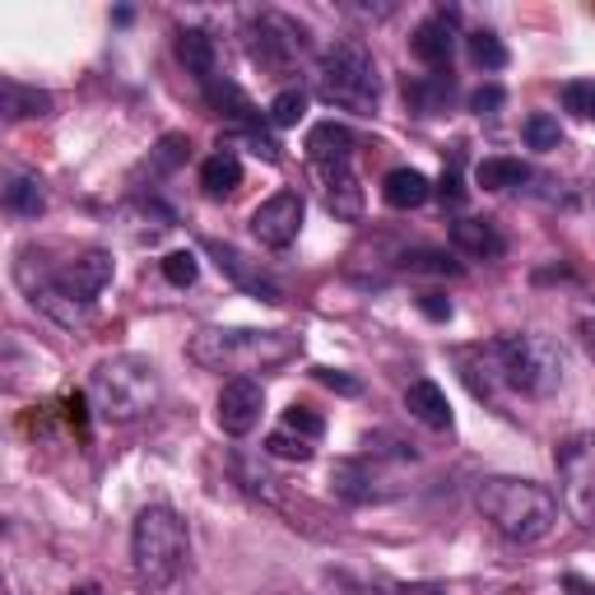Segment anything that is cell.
<instances>
[{
	"instance_id": "6da1fadb",
	"label": "cell",
	"mask_w": 595,
	"mask_h": 595,
	"mask_svg": "<svg viewBox=\"0 0 595 595\" xmlns=\"http://www.w3.org/2000/svg\"><path fill=\"white\" fill-rule=\"evenodd\" d=\"M474 507H480V517L512 545H535L559 526V498H553L545 484L517 480V474L480 480V489H474Z\"/></svg>"
},
{
	"instance_id": "7a4b0ae2",
	"label": "cell",
	"mask_w": 595,
	"mask_h": 595,
	"mask_svg": "<svg viewBox=\"0 0 595 595\" xmlns=\"http://www.w3.org/2000/svg\"><path fill=\"white\" fill-rule=\"evenodd\" d=\"M298 335L293 330H251V326H205L191 335L187 345V359L195 368H210V372H261L274 368L298 353Z\"/></svg>"
},
{
	"instance_id": "3957f363",
	"label": "cell",
	"mask_w": 595,
	"mask_h": 595,
	"mask_svg": "<svg viewBox=\"0 0 595 595\" xmlns=\"http://www.w3.org/2000/svg\"><path fill=\"white\" fill-rule=\"evenodd\" d=\"M164 382H158V368L141 353H112L93 368L89 382V401L98 409L103 424H135L158 405Z\"/></svg>"
},
{
	"instance_id": "277c9868",
	"label": "cell",
	"mask_w": 595,
	"mask_h": 595,
	"mask_svg": "<svg viewBox=\"0 0 595 595\" xmlns=\"http://www.w3.org/2000/svg\"><path fill=\"white\" fill-rule=\"evenodd\" d=\"M187 521L177 517L172 507H145L141 517H135L131 526V568H135V577H141L145 586L154 591H164L177 582V572H182L187 563Z\"/></svg>"
},
{
	"instance_id": "5b68a950",
	"label": "cell",
	"mask_w": 595,
	"mask_h": 595,
	"mask_svg": "<svg viewBox=\"0 0 595 595\" xmlns=\"http://www.w3.org/2000/svg\"><path fill=\"white\" fill-rule=\"evenodd\" d=\"M316 93L330 108L372 116L377 98H382V79H377L372 52L359 43V37H340L335 47L322 52V75H316Z\"/></svg>"
},
{
	"instance_id": "8992f818",
	"label": "cell",
	"mask_w": 595,
	"mask_h": 595,
	"mask_svg": "<svg viewBox=\"0 0 595 595\" xmlns=\"http://www.w3.org/2000/svg\"><path fill=\"white\" fill-rule=\"evenodd\" d=\"M493 359H498L503 386L521 395H553L563 386V349L549 335H503L493 340Z\"/></svg>"
},
{
	"instance_id": "52a82bcc",
	"label": "cell",
	"mask_w": 595,
	"mask_h": 595,
	"mask_svg": "<svg viewBox=\"0 0 595 595\" xmlns=\"http://www.w3.org/2000/svg\"><path fill=\"white\" fill-rule=\"evenodd\" d=\"M553 465H559L563 484V507L582 526L595 521V428H582L553 447Z\"/></svg>"
},
{
	"instance_id": "ba28073f",
	"label": "cell",
	"mask_w": 595,
	"mask_h": 595,
	"mask_svg": "<svg viewBox=\"0 0 595 595\" xmlns=\"http://www.w3.org/2000/svg\"><path fill=\"white\" fill-rule=\"evenodd\" d=\"M201 247L214 256V266H220V274H228V280H233L237 289H243V293L261 298V303H284L280 280H274V274H266V270H261V261H251L247 251H237L233 243H220V237H205Z\"/></svg>"
},
{
	"instance_id": "9c48e42d",
	"label": "cell",
	"mask_w": 595,
	"mask_h": 595,
	"mask_svg": "<svg viewBox=\"0 0 595 595\" xmlns=\"http://www.w3.org/2000/svg\"><path fill=\"white\" fill-rule=\"evenodd\" d=\"M298 228H303V195H298V191L270 195V201L256 205V214H251L256 243L270 247V251L293 247V243H298Z\"/></svg>"
},
{
	"instance_id": "30bf717a",
	"label": "cell",
	"mask_w": 595,
	"mask_h": 595,
	"mask_svg": "<svg viewBox=\"0 0 595 595\" xmlns=\"http://www.w3.org/2000/svg\"><path fill=\"white\" fill-rule=\"evenodd\" d=\"M261 409H266V386L256 377H233L220 391V428L228 438H247V433L261 424Z\"/></svg>"
},
{
	"instance_id": "8fae6325",
	"label": "cell",
	"mask_w": 595,
	"mask_h": 595,
	"mask_svg": "<svg viewBox=\"0 0 595 595\" xmlns=\"http://www.w3.org/2000/svg\"><path fill=\"white\" fill-rule=\"evenodd\" d=\"M409 52L419 56L433 70H451V52H456V10H438L428 14L409 37Z\"/></svg>"
},
{
	"instance_id": "7c38bea8",
	"label": "cell",
	"mask_w": 595,
	"mask_h": 595,
	"mask_svg": "<svg viewBox=\"0 0 595 595\" xmlns=\"http://www.w3.org/2000/svg\"><path fill=\"white\" fill-rule=\"evenodd\" d=\"M316 177H322V201L335 220L359 224L363 220V187H359V177H353V164H326V168H316Z\"/></svg>"
},
{
	"instance_id": "4fadbf2b",
	"label": "cell",
	"mask_w": 595,
	"mask_h": 595,
	"mask_svg": "<svg viewBox=\"0 0 595 595\" xmlns=\"http://www.w3.org/2000/svg\"><path fill=\"white\" fill-rule=\"evenodd\" d=\"M251 61H261L266 70H289V61H293V47H298V33H293V24H284L280 14H266L261 24L251 29Z\"/></svg>"
},
{
	"instance_id": "5bb4252c",
	"label": "cell",
	"mask_w": 595,
	"mask_h": 595,
	"mask_svg": "<svg viewBox=\"0 0 595 595\" xmlns=\"http://www.w3.org/2000/svg\"><path fill=\"white\" fill-rule=\"evenodd\" d=\"M451 247L474 256V261H498L507 251V237L498 233L493 220H456L451 224Z\"/></svg>"
},
{
	"instance_id": "9a60e30c",
	"label": "cell",
	"mask_w": 595,
	"mask_h": 595,
	"mask_svg": "<svg viewBox=\"0 0 595 595\" xmlns=\"http://www.w3.org/2000/svg\"><path fill=\"white\" fill-rule=\"evenodd\" d=\"M405 409H409V419H419V424L433 428V433H447V428H451L447 395H442L438 382H428V377H419V382L405 386Z\"/></svg>"
},
{
	"instance_id": "2e32d148",
	"label": "cell",
	"mask_w": 595,
	"mask_h": 595,
	"mask_svg": "<svg viewBox=\"0 0 595 595\" xmlns=\"http://www.w3.org/2000/svg\"><path fill=\"white\" fill-rule=\"evenodd\" d=\"M330 484H335V493H340L345 503H359V507L386 498V493L377 489V470L368 461H353V456H345V461L330 465Z\"/></svg>"
},
{
	"instance_id": "e0dca14e",
	"label": "cell",
	"mask_w": 595,
	"mask_h": 595,
	"mask_svg": "<svg viewBox=\"0 0 595 595\" xmlns=\"http://www.w3.org/2000/svg\"><path fill=\"white\" fill-rule=\"evenodd\" d=\"M451 89H456L451 70H433L424 79H405V103H409V112H419V116H438L451 103Z\"/></svg>"
},
{
	"instance_id": "ac0fdd59",
	"label": "cell",
	"mask_w": 595,
	"mask_h": 595,
	"mask_svg": "<svg viewBox=\"0 0 595 595\" xmlns=\"http://www.w3.org/2000/svg\"><path fill=\"white\" fill-rule=\"evenodd\" d=\"M307 154H312V164H316V168H326V164H353V131L340 126V122L312 126V135H307Z\"/></svg>"
},
{
	"instance_id": "d6986e66",
	"label": "cell",
	"mask_w": 595,
	"mask_h": 595,
	"mask_svg": "<svg viewBox=\"0 0 595 595\" xmlns=\"http://www.w3.org/2000/svg\"><path fill=\"white\" fill-rule=\"evenodd\" d=\"M428 195H433V182L419 168H391L386 182H382V201L391 210H419Z\"/></svg>"
},
{
	"instance_id": "ffe728a7",
	"label": "cell",
	"mask_w": 595,
	"mask_h": 595,
	"mask_svg": "<svg viewBox=\"0 0 595 595\" xmlns=\"http://www.w3.org/2000/svg\"><path fill=\"white\" fill-rule=\"evenodd\" d=\"M177 56H182V66L201 79V85L220 79V75H214V37L205 29H182V33H177Z\"/></svg>"
},
{
	"instance_id": "44dd1931",
	"label": "cell",
	"mask_w": 595,
	"mask_h": 595,
	"mask_svg": "<svg viewBox=\"0 0 595 595\" xmlns=\"http://www.w3.org/2000/svg\"><path fill=\"white\" fill-rule=\"evenodd\" d=\"M201 187H205V195H214V201H224V195H233L237 187H243V164H237L233 149H220V154L205 158L201 164Z\"/></svg>"
},
{
	"instance_id": "7402d4cb",
	"label": "cell",
	"mask_w": 595,
	"mask_h": 595,
	"mask_svg": "<svg viewBox=\"0 0 595 595\" xmlns=\"http://www.w3.org/2000/svg\"><path fill=\"white\" fill-rule=\"evenodd\" d=\"M0 98H5V116H10V122H24V116H47L52 112V93L29 89V85H19V79H5V85H0Z\"/></svg>"
},
{
	"instance_id": "603a6c76",
	"label": "cell",
	"mask_w": 595,
	"mask_h": 595,
	"mask_svg": "<svg viewBox=\"0 0 595 595\" xmlns=\"http://www.w3.org/2000/svg\"><path fill=\"white\" fill-rule=\"evenodd\" d=\"M5 210L14 214V220H37V214L47 210V195H43V187H37V177H10Z\"/></svg>"
},
{
	"instance_id": "cb8c5ba5",
	"label": "cell",
	"mask_w": 595,
	"mask_h": 595,
	"mask_svg": "<svg viewBox=\"0 0 595 595\" xmlns=\"http://www.w3.org/2000/svg\"><path fill=\"white\" fill-rule=\"evenodd\" d=\"M526 164L521 158H484L480 168H474V182L484 191H507V187H521L526 182Z\"/></svg>"
},
{
	"instance_id": "d4e9b609",
	"label": "cell",
	"mask_w": 595,
	"mask_h": 595,
	"mask_svg": "<svg viewBox=\"0 0 595 595\" xmlns=\"http://www.w3.org/2000/svg\"><path fill=\"white\" fill-rule=\"evenodd\" d=\"M205 98H210V103L220 108L224 116H233V122H243V126L256 122V108L247 103V93L237 89V85H228V79H210V85H205Z\"/></svg>"
},
{
	"instance_id": "484cf974",
	"label": "cell",
	"mask_w": 595,
	"mask_h": 595,
	"mask_svg": "<svg viewBox=\"0 0 595 595\" xmlns=\"http://www.w3.org/2000/svg\"><path fill=\"white\" fill-rule=\"evenodd\" d=\"M465 47H470V61L480 66V70H503V66H507V47H503L498 33L474 29V33L465 37Z\"/></svg>"
},
{
	"instance_id": "4316f807",
	"label": "cell",
	"mask_w": 595,
	"mask_h": 595,
	"mask_svg": "<svg viewBox=\"0 0 595 595\" xmlns=\"http://www.w3.org/2000/svg\"><path fill=\"white\" fill-rule=\"evenodd\" d=\"M266 451L274 456V461H298V465L312 461V442H307V438H298V433H293V428H284V424L266 438Z\"/></svg>"
},
{
	"instance_id": "83f0119b",
	"label": "cell",
	"mask_w": 595,
	"mask_h": 595,
	"mask_svg": "<svg viewBox=\"0 0 595 595\" xmlns=\"http://www.w3.org/2000/svg\"><path fill=\"white\" fill-rule=\"evenodd\" d=\"M303 112H307V93L303 89H280L274 93V103H270V122L274 126H298L303 122Z\"/></svg>"
},
{
	"instance_id": "f1b7e54d",
	"label": "cell",
	"mask_w": 595,
	"mask_h": 595,
	"mask_svg": "<svg viewBox=\"0 0 595 595\" xmlns=\"http://www.w3.org/2000/svg\"><path fill=\"white\" fill-rule=\"evenodd\" d=\"M526 145H530V149H559V145H563V131H559V122H553L549 112H535V116H526Z\"/></svg>"
},
{
	"instance_id": "f546056e",
	"label": "cell",
	"mask_w": 595,
	"mask_h": 595,
	"mask_svg": "<svg viewBox=\"0 0 595 595\" xmlns=\"http://www.w3.org/2000/svg\"><path fill=\"white\" fill-rule=\"evenodd\" d=\"M195 274H201V261H195L191 251H168V256H164V280H168L172 289H191Z\"/></svg>"
},
{
	"instance_id": "4dcf8cb0",
	"label": "cell",
	"mask_w": 595,
	"mask_h": 595,
	"mask_svg": "<svg viewBox=\"0 0 595 595\" xmlns=\"http://www.w3.org/2000/svg\"><path fill=\"white\" fill-rule=\"evenodd\" d=\"M563 108L572 116H586V122H595V79H572V85H563Z\"/></svg>"
},
{
	"instance_id": "1f68e13d",
	"label": "cell",
	"mask_w": 595,
	"mask_h": 595,
	"mask_svg": "<svg viewBox=\"0 0 595 595\" xmlns=\"http://www.w3.org/2000/svg\"><path fill=\"white\" fill-rule=\"evenodd\" d=\"M284 428H293L298 438H307V442H316V438H322V433H326L322 414L307 409V405H289V409H284Z\"/></svg>"
},
{
	"instance_id": "d6a6232c",
	"label": "cell",
	"mask_w": 595,
	"mask_h": 595,
	"mask_svg": "<svg viewBox=\"0 0 595 595\" xmlns=\"http://www.w3.org/2000/svg\"><path fill=\"white\" fill-rule=\"evenodd\" d=\"M405 270H428V274H456V270H461V266H456L447 251H428V247H419V251H405Z\"/></svg>"
},
{
	"instance_id": "836d02e7",
	"label": "cell",
	"mask_w": 595,
	"mask_h": 595,
	"mask_svg": "<svg viewBox=\"0 0 595 595\" xmlns=\"http://www.w3.org/2000/svg\"><path fill=\"white\" fill-rule=\"evenodd\" d=\"M187 135H164V141H158V149H154V172H172L177 164H182L187 158Z\"/></svg>"
},
{
	"instance_id": "e575fe53",
	"label": "cell",
	"mask_w": 595,
	"mask_h": 595,
	"mask_svg": "<svg viewBox=\"0 0 595 595\" xmlns=\"http://www.w3.org/2000/svg\"><path fill=\"white\" fill-rule=\"evenodd\" d=\"M312 377H316V382H322V386L340 391V395H359V391H363L359 377H349V372H340V368H312Z\"/></svg>"
},
{
	"instance_id": "d590c367",
	"label": "cell",
	"mask_w": 595,
	"mask_h": 595,
	"mask_svg": "<svg viewBox=\"0 0 595 595\" xmlns=\"http://www.w3.org/2000/svg\"><path fill=\"white\" fill-rule=\"evenodd\" d=\"M503 103H507V93H503L498 85H484V89H474V93H470V112H474V116H489V112H498Z\"/></svg>"
},
{
	"instance_id": "8d00e7d4",
	"label": "cell",
	"mask_w": 595,
	"mask_h": 595,
	"mask_svg": "<svg viewBox=\"0 0 595 595\" xmlns=\"http://www.w3.org/2000/svg\"><path fill=\"white\" fill-rule=\"evenodd\" d=\"M438 195H442L447 205H461V201H465V187H461V168H456V164H451V168L442 172V182H438Z\"/></svg>"
},
{
	"instance_id": "74e56055",
	"label": "cell",
	"mask_w": 595,
	"mask_h": 595,
	"mask_svg": "<svg viewBox=\"0 0 595 595\" xmlns=\"http://www.w3.org/2000/svg\"><path fill=\"white\" fill-rule=\"evenodd\" d=\"M419 307L433 316V322H447V316H451V303H447L442 293H424V298H419Z\"/></svg>"
},
{
	"instance_id": "f35d334b",
	"label": "cell",
	"mask_w": 595,
	"mask_h": 595,
	"mask_svg": "<svg viewBox=\"0 0 595 595\" xmlns=\"http://www.w3.org/2000/svg\"><path fill=\"white\" fill-rule=\"evenodd\" d=\"M563 591H568V595H595V582L577 577V572H568V577H563Z\"/></svg>"
},
{
	"instance_id": "ab89813d",
	"label": "cell",
	"mask_w": 595,
	"mask_h": 595,
	"mask_svg": "<svg viewBox=\"0 0 595 595\" xmlns=\"http://www.w3.org/2000/svg\"><path fill=\"white\" fill-rule=\"evenodd\" d=\"M70 419L75 428H85V395H70Z\"/></svg>"
},
{
	"instance_id": "60d3db41",
	"label": "cell",
	"mask_w": 595,
	"mask_h": 595,
	"mask_svg": "<svg viewBox=\"0 0 595 595\" xmlns=\"http://www.w3.org/2000/svg\"><path fill=\"white\" fill-rule=\"evenodd\" d=\"M405 595H447V591H438V586H409Z\"/></svg>"
},
{
	"instance_id": "b9f144b4",
	"label": "cell",
	"mask_w": 595,
	"mask_h": 595,
	"mask_svg": "<svg viewBox=\"0 0 595 595\" xmlns=\"http://www.w3.org/2000/svg\"><path fill=\"white\" fill-rule=\"evenodd\" d=\"M70 595H98V591H93V586H75Z\"/></svg>"
}]
</instances>
